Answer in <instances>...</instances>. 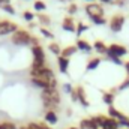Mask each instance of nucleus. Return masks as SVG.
<instances>
[{
	"mask_svg": "<svg viewBox=\"0 0 129 129\" xmlns=\"http://www.w3.org/2000/svg\"><path fill=\"white\" fill-rule=\"evenodd\" d=\"M93 50L98 51L99 54H107V51H108V47L102 42V41H96L95 44H93Z\"/></svg>",
	"mask_w": 129,
	"mask_h": 129,
	"instance_id": "16",
	"label": "nucleus"
},
{
	"mask_svg": "<svg viewBox=\"0 0 129 129\" xmlns=\"http://www.w3.org/2000/svg\"><path fill=\"white\" fill-rule=\"evenodd\" d=\"M62 29H63L64 32H75L77 26L74 24V20L71 17H66L63 20V23H62Z\"/></svg>",
	"mask_w": 129,
	"mask_h": 129,
	"instance_id": "11",
	"label": "nucleus"
},
{
	"mask_svg": "<svg viewBox=\"0 0 129 129\" xmlns=\"http://www.w3.org/2000/svg\"><path fill=\"white\" fill-rule=\"evenodd\" d=\"M128 87H129V77L126 78V80H125V81H123V83H122V84H120V87H119V90L122 92V90H126Z\"/></svg>",
	"mask_w": 129,
	"mask_h": 129,
	"instance_id": "32",
	"label": "nucleus"
},
{
	"mask_svg": "<svg viewBox=\"0 0 129 129\" xmlns=\"http://www.w3.org/2000/svg\"><path fill=\"white\" fill-rule=\"evenodd\" d=\"M23 17H24V20H26V21H29V23H32L33 18H36V17L33 15L32 12H29V11H26V12L23 14Z\"/></svg>",
	"mask_w": 129,
	"mask_h": 129,
	"instance_id": "29",
	"label": "nucleus"
},
{
	"mask_svg": "<svg viewBox=\"0 0 129 129\" xmlns=\"http://www.w3.org/2000/svg\"><path fill=\"white\" fill-rule=\"evenodd\" d=\"M66 11H68V14H69V15H74V14L78 11V8H77V5H75V3H71V5L68 6V9H66Z\"/></svg>",
	"mask_w": 129,
	"mask_h": 129,
	"instance_id": "28",
	"label": "nucleus"
},
{
	"mask_svg": "<svg viewBox=\"0 0 129 129\" xmlns=\"http://www.w3.org/2000/svg\"><path fill=\"white\" fill-rule=\"evenodd\" d=\"M30 38H32V35L27 32V30L18 29L15 33H12V38H11V41H12V44H14V45H18V47H21V45H29V42H30Z\"/></svg>",
	"mask_w": 129,
	"mask_h": 129,
	"instance_id": "3",
	"label": "nucleus"
},
{
	"mask_svg": "<svg viewBox=\"0 0 129 129\" xmlns=\"http://www.w3.org/2000/svg\"><path fill=\"white\" fill-rule=\"evenodd\" d=\"M69 129H78V128H69Z\"/></svg>",
	"mask_w": 129,
	"mask_h": 129,
	"instance_id": "43",
	"label": "nucleus"
},
{
	"mask_svg": "<svg viewBox=\"0 0 129 129\" xmlns=\"http://www.w3.org/2000/svg\"><path fill=\"white\" fill-rule=\"evenodd\" d=\"M75 92H77V98H78V102L83 105V107H89V101H87V96H86V90H84V87H81V86H78L77 89H75Z\"/></svg>",
	"mask_w": 129,
	"mask_h": 129,
	"instance_id": "9",
	"label": "nucleus"
},
{
	"mask_svg": "<svg viewBox=\"0 0 129 129\" xmlns=\"http://www.w3.org/2000/svg\"><path fill=\"white\" fill-rule=\"evenodd\" d=\"M30 75H32L33 78H39V80L45 81V83L48 84V87L57 89V81H56L54 72H53L48 66H45V68H42V69H39V71H30Z\"/></svg>",
	"mask_w": 129,
	"mask_h": 129,
	"instance_id": "2",
	"label": "nucleus"
},
{
	"mask_svg": "<svg viewBox=\"0 0 129 129\" xmlns=\"http://www.w3.org/2000/svg\"><path fill=\"white\" fill-rule=\"evenodd\" d=\"M63 90L66 92V93H72V90H74V89H72V86H71V84H63Z\"/></svg>",
	"mask_w": 129,
	"mask_h": 129,
	"instance_id": "35",
	"label": "nucleus"
},
{
	"mask_svg": "<svg viewBox=\"0 0 129 129\" xmlns=\"http://www.w3.org/2000/svg\"><path fill=\"white\" fill-rule=\"evenodd\" d=\"M129 0H116V5L119 6V8H123V6H126V3H128Z\"/></svg>",
	"mask_w": 129,
	"mask_h": 129,
	"instance_id": "34",
	"label": "nucleus"
},
{
	"mask_svg": "<svg viewBox=\"0 0 129 129\" xmlns=\"http://www.w3.org/2000/svg\"><path fill=\"white\" fill-rule=\"evenodd\" d=\"M0 129H8V126H6V123L3 122V123H0Z\"/></svg>",
	"mask_w": 129,
	"mask_h": 129,
	"instance_id": "39",
	"label": "nucleus"
},
{
	"mask_svg": "<svg viewBox=\"0 0 129 129\" xmlns=\"http://www.w3.org/2000/svg\"><path fill=\"white\" fill-rule=\"evenodd\" d=\"M36 18H38V21L41 23V26H42V27H45V29H47V27L51 24V20H50V17H48V15H44V14H41V15H38Z\"/></svg>",
	"mask_w": 129,
	"mask_h": 129,
	"instance_id": "20",
	"label": "nucleus"
},
{
	"mask_svg": "<svg viewBox=\"0 0 129 129\" xmlns=\"http://www.w3.org/2000/svg\"><path fill=\"white\" fill-rule=\"evenodd\" d=\"M102 129H120V125L117 120H114L111 117H105L104 123H102Z\"/></svg>",
	"mask_w": 129,
	"mask_h": 129,
	"instance_id": "10",
	"label": "nucleus"
},
{
	"mask_svg": "<svg viewBox=\"0 0 129 129\" xmlns=\"http://www.w3.org/2000/svg\"><path fill=\"white\" fill-rule=\"evenodd\" d=\"M57 62H59V69L62 74H66L68 72V68H69V59H64L62 56L57 57Z\"/></svg>",
	"mask_w": 129,
	"mask_h": 129,
	"instance_id": "15",
	"label": "nucleus"
},
{
	"mask_svg": "<svg viewBox=\"0 0 129 129\" xmlns=\"http://www.w3.org/2000/svg\"><path fill=\"white\" fill-rule=\"evenodd\" d=\"M8 3H11V0H0V6H3V5H8Z\"/></svg>",
	"mask_w": 129,
	"mask_h": 129,
	"instance_id": "37",
	"label": "nucleus"
},
{
	"mask_svg": "<svg viewBox=\"0 0 129 129\" xmlns=\"http://www.w3.org/2000/svg\"><path fill=\"white\" fill-rule=\"evenodd\" d=\"M87 29H89V27H87L84 23H80V24L77 26V30H75V33H77L78 36H81V33H84L86 30H87Z\"/></svg>",
	"mask_w": 129,
	"mask_h": 129,
	"instance_id": "25",
	"label": "nucleus"
},
{
	"mask_svg": "<svg viewBox=\"0 0 129 129\" xmlns=\"http://www.w3.org/2000/svg\"><path fill=\"white\" fill-rule=\"evenodd\" d=\"M87 2H90V3H93V0H87Z\"/></svg>",
	"mask_w": 129,
	"mask_h": 129,
	"instance_id": "42",
	"label": "nucleus"
},
{
	"mask_svg": "<svg viewBox=\"0 0 129 129\" xmlns=\"http://www.w3.org/2000/svg\"><path fill=\"white\" fill-rule=\"evenodd\" d=\"M41 99L47 111H56L57 105L60 104V93L54 87H47L41 92Z\"/></svg>",
	"mask_w": 129,
	"mask_h": 129,
	"instance_id": "1",
	"label": "nucleus"
},
{
	"mask_svg": "<svg viewBox=\"0 0 129 129\" xmlns=\"http://www.w3.org/2000/svg\"><path fill=\"white\" fill-rule=\"evenodd\" d=\"M18 30V26L12 21H8V20H3L0 21V36H6V35H12Z\"/></svg>",
	"mask_w": 129,
	"mask_h": 129,
	"instance_id": "6",
	"label": "nucleus"
},
{
	"mask_svg": "<svg viewBox=\"0 0 129 129\" xmlns=\"http://www.w3.org/2000/svg\"><path fill=\"white\" fill-rule=\"evenodd\" d=\"M92 21H93V24H96V26H102V24H105L107 23V20L102 17V18H90Z\"/></svg>",
	"mask_w": 129,
	"mask_h": 129,
	"instance_id": "30",
	"label": "nucleus"
},
{
	"mask_svg": "<svg viewBox=\"0 0 129 129\" xmlns=\"http://www.w3.org/2000/svg\"><path fill=\"white\" fill-rule=\"evenodd\" d=\"M5 12H8V14H11V15H14L15 14V9H14V6H11V3H8V5H3V6H0Z\"/></svg>",
	"mask_w": 129,
	"mask_h": 129,
	"instance_id": "26",
	"label": "nucleus"
},
{
	"mask_svg": "<svg viewBox=\"0 0 129 129\" xmlns=\"http://www.w3.org/2000/svg\"><path fill=\"white\" fill-rule=\"evenodd\" d=\"M41 35H42V36H45L47 39H53V38H54V35L50 32L48 29H45V27H41Z\"/></svg>",
	"mask_w": 129,
	"mask_h": 129,
	"instance_id": "27",
	"label": "nucleus"
},
{
	"mask_svg": "<svg viewBox=\"0 0 129 129\" xmlns=\"http://www.w3.org/2000/svg\"><path fill=\"white\" fill-rule=\"evenodd\" d=\"M80 129H98L92 119H84L80 122Z\"/></svg>",
	"mask_w": 129,
	"mask_h": 129,
	"instance_id": "17",
	"label": "nucleus"
},
{
	"mask_svg": "<svg viewBox=\"0 0 129 129\" xmlns=\"http://www.w3.org/2000/svg\"><path fill=\"white\" fill-rule=\"evenodd\" d=\"M45 8H47V5H45L44 2H41V0H36V2L33 3V9H35V11L42 12V11H45Z\"/></svg>",
	"mask_w": 129,
	"mask_h": 129,
	"instance_id": "23",
	"label": "nucleus"
},
{
	"mask_svg": "<svg viewBox=\"0 0 129 129\" xmlns=\"http://www.w3.org/2000/svg\"><path fill=\"white\" fill-rule=\"evenodd\" d=\"M86 14L90 18H102L104 17V8L99 3H89L86 6Z\"/></svg>",
	"mask_w": 129,
	"mask_h": 129,
	"instance_id": "5",
	"label": "nucleus"
},
{
	"mask_svg": "<svg viewBox=\"0 0 129 129\" xmlns=\"http://www.w3.org/2000/svg\"><path fill=\"white\" fill-rule=\"evenodd\" d=\"M125 26V17L123 15H114L111 20H110V29L114 33L120 32Z\"/></svg>",
	"mask_w": 129,
	"mask_h": 129,
	"instance_id": "8",
	"label": "nucleus"
},
{
	"mask_svg": "<svg viewBox=\"0 0 129 129\" xmlns=\"http://www.w3.org/2000/svg\"><path fill=\"white\" fill-rule=\"evenodd\" d=\"M78 51V48L75 47V45H71V47H68V48H64V50H62V57H64V59H71L75 53Z\"/></svg>",
	"mask_w": 129,
	"mask_h": 129,
	"instance_id": "14",
	"label": "nucleus"
},
{
	"mask_svg": "<svg viewBox=\"0 0 129 129\" xmlns=\"http://www.w3.org/2000/svg\"><path fill=\"white\" fill-rule=\"evenodd\" d=\"M48 50H50L53 54H56L57 57L62 54V48H60V47H59V44H56V42H51V44L48 45Z\"/></svg>",
	"mask_w": 129,
	"mask_h": 129,
	"instance_id": "21",
	"label": "nucleus"
},
{
	"mask_svg": "<svg viewBox=\"0 0 129 129\" xmlns=\"http://www.w3.org/2000/svg\"><path fill=\"white\" fill-rule=\"evenodd\" d=\"M75 47H77L78 50H81V51H86V53H90V51L93 50V47H92L87 41H84V39H78L77 44H75Z\"/></svg>",
	"mask_w": 129,
	"mask_h": 129,
	"instance_id": "12",
	"label": "nucleus"
},
{
	"mask_svg": "<svg viewBox=\"0 0 129 129\" xmlns=\"http://www.w3.org/2000/svg\"><path fill=\"white\" fill-rule=\"evenodd\" d=\"M108 59H111V60H113V62H114V63L116 64H119V66H123V62H122V59H119V57H108Z\"/></svg>",
	"mask_w": 129,
	"mask_h": 129,
	"instance_id": "33",
	"label": "nucleus"
},
{
	"mask_svg": "<svg viewBox=\"0 0 129 129\" xmlns=\"http://www.w3.org/2000/svg\"><path fill=\"white\" fill-rule=\"evenodd\" d=\"M102 3H110V2H113V0H101Z\"/></svg>",
	"mask_w": 129,
	"mask_h": 129,
	"instance_id": "40",
	"label": "nucleus"
},
{
	"mask_svg": "<svg viewBox=\"0 0 129 129\" xmlns=\"http://www.w3.org/2000/svg\"><path fill=\"white\" fill-rule=\"evenodd\" d=\"M99 63H101V59H98V57H95V59H92L89 63H87V66H86V69L87 71H95L98 66H99Z\"/></svg>",
	"mask_w": 129,
	"mask_h": 129,
	"instance_id": "22",
	"label": "nucleus"
},
{
	"mask_svg": "<svg viewBox=\"0 0 129 129\" xmlns=\"http://www.w3.org/2000/svg\"><path fill=\"white\" fill-rule=\"evenodd\" d=\"M29 45H30L32 48H35V47H39V39H38L36 36H32V38H30V42H29Z\"/></svg>",
	"mask_w": 129,
	"mask_h": 129,
	"instance_id": "31",
	"label": "nucleus"
},
{
	"mask_svg": "<svg viewBox=\"0 0 129 129\" xmlns=\"http://www.w3.org/2000/svg\"><path fill=\"white\" fill-rule=\"evenodd\" d=\"M30 83H32L35 87H38V89H41V90H44V89H47L48 87V84L45 83V81H42V80H39V78H30Z\"/></svg>",
	"mask_w": 129,
	"mask_h": 129,
	"instance_id": "19",
	"label": "nucleus"
},
{
	"mask_svg": "<svg viewBox=\"0 0 129 129\" xmlns=\"http://www.w3.org/2000/svg\"><path fill=\"white\" fill-rule=\"evenodd\" d=\"M102 101H104L107 105L113 107V102H114V93H111V92H104V93H102Z\"/></svg>",
	"mask_w": 129,
	"mask_h": 129,
	"instance_id": "18",
	"label": "nucleus"
},
{
	"mask_svg": "<svg viewBox=\"0 0 129 129\" xmlns=\"http://www.w3.org/2000/svg\"><path fill=\"white\" fill-rule=\"evenodd\" d=\"M6 123V126H8V129H17V126L12 123V122H5Z\"/></svg>",
	"mask_w": 129,
	"mask_h": 129,
	"instance_id": "36",
	"label": "nucleus"
},
{
	"mask_svg": "<svg viewBox=\"0 0 129 129\" xmlns=\"http://www.w3.org/2000/svg\"><path fill=\"white\" fill-rule=\"evenodd\" d=\"M27 126H29V129H51L45 123H29Z\"/></svg>",
	"mask_w": 129,
	"mask_h": 129,
	"instance_id": "24",
	"label": "nucleus"
},
{
	"mask_svg": "<svg viewBox=\"0 0 129 129\" xmlns=\"http://www.w3.org/2000/svg\"><path fill=\"white\" fill-rule=\"evenodd\" d=\"M123 66H125V69H126V72H128V77H129V62H126Z\"/></svg>",
	"mask_w": 129,
	"mask_h": 129,
	"instance_id": "38",
	"label": "nucleus"
},
{
	"mask_svg": "<svg viewBox=\"0 0 129 129\" xmlns=\"http://www.w3.org/2000/svg\"><path fill=\"white\" fill-rule=\"evenodd\" d=\"M20 129H29V126L26 125V126H21V128H20Z\"/></svg>",
	"mask_w": 129,
	"mask_h": 129,
	"instance_id": "41",
	"label": "nucleus"
},
{
	"mask_svg": "<svg viewBox=\"0 0 129 129\" xmlns=\"http://www.w3.org/2000/svg\"><path fill=\"white\" fill-rule=\"evenodd\" d=\"M125 54H126V48L123 45H119V44H111L108 47V51H107L108 57H119V59H122Z\"/></svg>",
	"mask_w": 129,
	"mask_h": 129,
	"instance_id": "7",
	"label": "nucleus"
},
{
	"mask_svg": "<svg viewBox=\"0 0 129 129\" xmlns=\"http://www.w3.org/2000/svg\"><path fill=\"white\" fill-rule=\"evenodd\" d=\"M45 122L50 123V125H56V123L59 122L57 113H56V111H47V113H45Z\"/></svg>",
	"mask_w": 129,
	"mask_h": 129,
	"instance_id": "13",
	"label": "nucleus"
},
{
	"mask_svg": "<svg viewBox=\"0 0 129 129\" xmlns=\"http://www.w3.org/2000/svg\"><path fill=\"white\" fill-rule=\"evenodd\" d=\"M108 114H110V117H111V119H114V120H117V122H119L120 128L129 129V117H126L123 113H120V111H119V110H116L114 107H110V108H108Z\"/></svg>",
	"mask_w": 129,
	"mask_h": 129,
	"instance_id": "4",
	"label": "nucleus"
}]
</instances>
